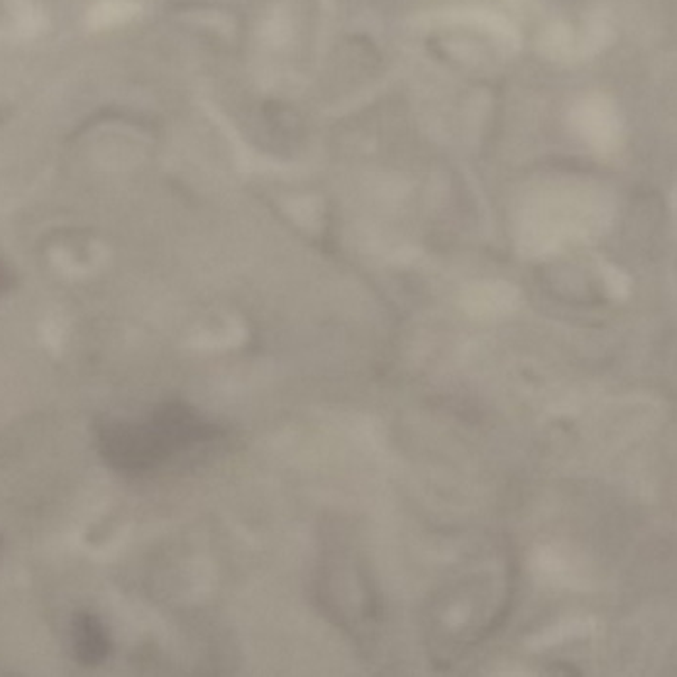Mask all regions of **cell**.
I'll return each instance as SVG.
<instances>
[{"label":"cell","instance_id":"6da1fadb","mask_svg":"<svg viewBox=\"0 0 677 677\" xmlns=\"http://www.w3.org/2000/svg\"><path fill=\"white\" fill-rule=\"evenodd\" d=\"M101 453L120 470H147L172 451L152 424H111L101 430Z\"/></svg>","mask_w":677,"mask_h":677},{"label":"cell","instance_id":"5b68a950","mask_svg":"<svg viewBox=\"0 0 677 677\" xmlns=\"http://www.w3.org/2000/svg\"><path fill=\"white\" fill-rule=\"evenodd\" d=\"M0 544H3V542H0Z\"/></svg>","mask_w":677,"mask_h":677},{"label":"cell","instance_id":"3957f363","mask_svg":"<svg viewBox=\"0 0 677 677\" xmlns=\"http://www.w3.org/2000/svg\"><path fill=\"white\" fill-rule=\"evenodd\" d=\"M72 641L74 654L84 666H97L111 648V641L101 621L89 614H79L72 623Z\"/></svg>","mask_w":677,"mask_h":677},{"label":"cell","instance_id":"7a4b0ae2","mask_svg":"<svg viewBox=\"0 0 677 677\" xmlns=\"http://www.w3.org/2000/svg\"><path fill=\"white\" fill-rule=\"evenodd\" d=\"M149 424L159 431V436L165 440L171 451L208 441L217 436L215 426L203 422L188 406L181 403L162 404Z\"/></svg>","mask_w":677,"mask_h":677},{"label":"cell","instance_id":"277c9868","mask_svg":"<svg viewBox=\"0 0 677 677\" xmlns=\"http://www.w3.org/2000/svg\"><path fill=\"white\" fill-rule=\"evenodd\" d=\"M134 12L135 8L128 0H107V3H101L95 8L91 20L95 25H113L125 22Z\"/></svg>","mask_w":677,"mask_h":677}]
</instances>
